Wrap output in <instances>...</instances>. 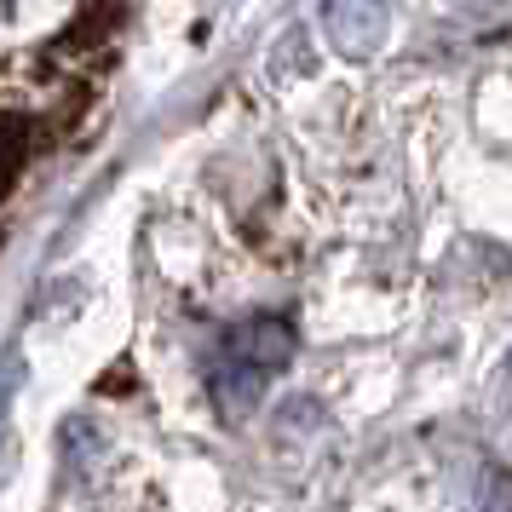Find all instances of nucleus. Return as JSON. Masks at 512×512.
Segmentation results:
<instances>
[{"label":"nucleus","mask_w":512,"mask_h":512,"mask_svg":"<svg viewBox=\"0 0 512 512\" xmlns=\"http://www.w3.org/2000/svg\"><path fill=\"white\" fill-rule=\"evenodd\" d=\"M288 357H294V328L282 317H248V323L225 328V340L213 351V369H208L213 403L225 415L254 409L265 397V386L288 369Z\"/></svg>","instance_id":"obj_1"},{"label":"nucleus","mask_w":512,"mask_h":512,"mask_svg":"<svg viewBox=\"0 0 512 512\" xmlns=\"http://www.w3.org/2000/svg\"><path fill=\"white\" fill-rule=\"evenodd\" d=\"M386 0H323V35L340 58H369L386 41Z\"/></svg>","instance_id":"obj_2"},{"label":"nucleus","mask_w":512,"mask_h":512,"mask_svg":"<svg viewBox=\"0 0 512 512\" xmlns=\"http://www.w3.org/2000/svg\"><path fill=\"white\" fill-rule=\"evenodd\" d=\"M478 512H512V478L489 466L484 484H478Z\"/></svg>","instance_id":"obj_3"},{"label":"nucleus","mask_w":512,"mask_h":512,"mask_svg":"<svg viewBox=\"0 0 512 512\" xmlns=\"http://www.w3.org/2000/svg\"><path fill=\"white\" fill-rule=\"evenodd\" d=\"M18 386H24V363H18V357H6V363H0V443H6V415H12Z\"/></svg>","instance_id":"obj_4"}]
</instances>
